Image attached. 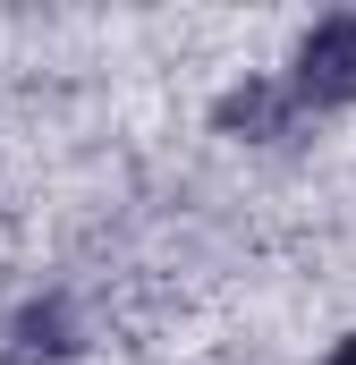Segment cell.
Listing matches in <instances>:
<instances>
[{
    "label": "cell",
    "instance_id": "1",
    "mask_svg": "<svg viewBox=\"0 0 356 365\" xmlns=\"http://www.w3.org/2000/svg\"><path fill=\"white\" fill-rule=\"evenodd\" d=\"M288 102H314V110H340L356 102V17H331L297 43V68H288Z\"/></svg>",
    "mask_w": 356,
    "mask_h": 365
},
{
    "label": "cell",
    "instance_id": "2",
    "mask_svg": "<svg viewBox=\"0 0 356 365\" xmlns=\"http://www.w3.org/2000/svg\"><path fill=\"white\" fill-rule=\"evenodd\" d=\"M288 86H238L229 102H221V128H246V136H280L288 128Z\"/></svg>",
    "mask_w": 356,
    "mask_h": 365
},
{
    "label": "cell",
    "instance_id": "3",
    "mask_svg": "<svg viewBox=\"0 0 356 365\" xmlns=\"http://www.w3.org/2000/svg\"><path fill=\"white\" fill-rule=\"evenodd\" d=\"M331 365H356V340H348V349H340V357H331Z\"/></svg>",
    "mask_w": 356,
    "mask_h": 365
}]
</instances>
